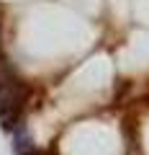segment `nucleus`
I'll use <instances>...</instances> for the list:
<instances>
[{
  "mask_svg": "<svg viewBox=\"0 0 149 155\" xmlns=\"http://www.w3.org/2000/svg\"><path fill=\"white\" fill-rule=\"evenodd\" d=\"M26 101V88L21 78L11 67V62L0 54V122L3 129H16L21 119V109Z\"/></svg>",
  "mask_w": 149,
  "mask_h": 155,
  "instance_id": "f257e3e1",
  "label": "nucleus"
}]
</instances>
